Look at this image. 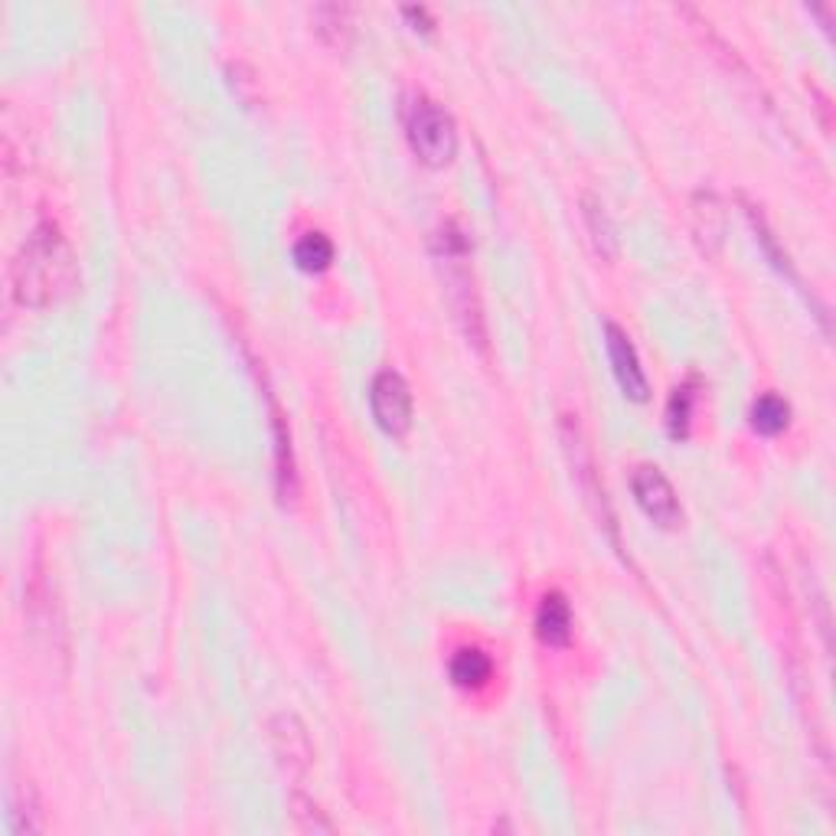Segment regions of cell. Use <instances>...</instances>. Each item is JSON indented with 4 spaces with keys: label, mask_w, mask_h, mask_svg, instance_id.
<instances>
[{
    "label": "cell",
    "mask_w": 836,
    "mask_h": 836,
    "mask_svg": "<svg viewBox=\"0 0 836 836\" xmlns=\"http://www.w3.org/2000/svg\"><path fill=\"white\" fill-rule=\"evenodd\" d=\"M630 490H634L637 507L647 513V520H653V523L663 526V530L680 526L683 507H680V497H676L673 484L663 477L660 467L640 464V467L634 471V477H630Z\"/></svg>",
    "instance_id": "4"
},
{
    "label": "cell",
    "mask_w": 836,
    "mask_h": 836,
    "mask_svg": "<svg viewBox=\"0 0 836 836\" xmlns=\"http://www.w3.org/2000/svg\"><path fill=\"white\" fill-rule=\"evenodd\" d=\"M448 673H451L454 686H461V689H480V686L490 680V673H494V660H490V653H484L480 647H461V650L451 657Z\"/></svg>",
    "instance_id": "8"
},
{
    "label": "cell",
    "mask_w": 836,
    "mask_h": 836,
    "mask_svg": "<svg viewBox=\"0 0 836 836\" xmlns=\"http://www.w3.org/2000/svg\"><path fill=\"white\" fill-rule=\"evenodd\" d=\"M403 121H406V138L409 148L416 151V158L428 167H444L454 161L457 151V128L454 118L428 95H409L406 108H403Z\"/></svg>",
    "instance_id": "2"
},
{
    "label": "cell",
    "mask_w": 836,
    "mask_h": 836,
    "mask_svg": "<svg viewBox=\"0 0 836 836\" xmlns=\"http://www.w3.org/2000/svg\"><path fill=\"white\" fill-rule=\"evenodd\" d=\"M76 255L53 222H39L20 245L10 281H13V298L23 307H46L69 294L76 288Z\"/></svg>",
    "instance_id": "1"
},
{
    "label": "cell",
    "mask_w": 836,
    "mask_h": 836,
    "mask_svg": "<svg viewBox=\"0 0 836 836\" xmlns=\"http://www.w3.org/2000/svg\"><path fill=\"white\" fill-rule=\"evenodd\" d=\"M536 634L549 647H566L572 640V605L562 592H546L536 608Z\"/></svg>",
    "instance_id": "7"
},
{
    "label": "cell",
    "mask_w": 836,
    "mask_h": 836,
    "mask_svg": "<svg viewBox=\"0 0 836 836\" xmlns=\"http://www.w3.org/2000/svg\"><path fill=\"white\" fill-rule=\"evenodd\" d=\"M291 814H294V821H298V827H301L304 834H321V831L330 834V831H334V824H330V821L317 811V804L307 801L304 794H294V811H291Z\"/></svg>",
    "instance_id": "14"
},
{
    "label": "cell",
    "mask_w": 836,
    "mask_h": 836,
    "mask_svg": "<svg viewBox=\"0 0 836 836\" xmlns=\"http://www.w3.org/2000/svg\"><path fill=\"white\" fill-rule=\"evenodd\" d=\"M294 262L301 271H324L334 262V242L324 232H307L294 245Z\"/></svg>",
    "instance_id": "11"
},
{
    "label": "cell",
    "mask_w": 836,
    "mask_h": 836,
    "mask_svg": "<svg viewBox=\"0 0 836 836\" xmlns=\"http://www.w3.org/2000/svg\"><path fill=\"white\" fill-rule=\"evenodd\" d=\"M268 745H271V755L278 758V765L294 778L307 775V768L314 765L311 735L294 712H278L268 719Z\"/></svg>",
    "instance_id": "5"
},
{
    "label": "cell",
    "mask_w": 836,
    "mask_h": 836,
    "mask_svg": "<svg viewBox=\"0 0 836 836\" xmlns=\"http://www.w3.org/2000/svg\"><path fill=\"white\" fill-rule=\"evenodd\" d=\"M693 403H696V393L693 386H676L670 403H666V431L673 438H686L689 434V421H693Z\"/></svg>",
    "instance_id": "13"
},
{
    "label": "cell",
    "mask_w": 836,
    "mask_h": 836,
    "mask_svg": "<svg viewBox=\"0 0 836 836\" xmlns=\"http://www.w3.org/2000/svg\"><path fill=\"white\" fill-rule=\"evenodd\" d=\"M605 344H608L612 370H615V376H618L625 396L627 399H634V403H643L647 393H650V386H647V373H643V367H640V357H637L630 337H627L618 324L608 321V324H605Z\"/></svg>",
    "instance_id": "6"
},
{
    "label": "cell",
    "mask_w": 836,
    "mask_h": 836,
    "mask_svg": "<svg viewBox=\"0 0 836 836\" xmlns=\"http://www.w3.org/2000/svg\"><path fill=\"white\" fill-rule=\"evenodd\" d=\"M403 13H406L413 23H421V30H425V33L431 30V16H428V10H425V7H406Z\"/></svg>",
    "instance_id": "15"
},
{
    "label": "cell",
    "mask_w": 836,
    "mask_h": 836,
    "mask_svg": "<svg viewBox=\"0 0 836 836\" xmlns=\"http://www.w3.org/2000/svg\"><path fill=\"white\" fill-rule=\"evenodd\" d=\"M314 20H317V33L334 43V46H347L350 39V7H340V3H324L314 10Z\"/></svg>",
    "instance_id": "12"
},
{
    "label": "cell",
    "mask_w": 836,
    "mask_h": 836,
    "mask_svg": "<svg viewBox=\"0 0 836 836\" xmlns=\"http://www.w3.org/2000/svg\"><path fill=\"white\" fill-rule=\"evenodd\" d=\"M370 409H373L376 425L393 438H403L413 428V390L403 380V373H396V370L376 373V380L370 386Z\"/></svg>",
    "instance_id": "3"
},
{
    "label": "cell",
    "mask_w": 836,
    "mask_h": 836,
    "mask_svg": "<svg viewBox=\"0 0 836 836\" xmlns=\"http://www.w3.org/2000/svg\"><path fill=\"white\" fill-rule=\"evenodd\" d=\"M788 421H791V406L781 396L765 393V396L755 399V406H752V428L758 434H768V438L781 434L788 428Z\"/></svg>",
    "instance_id": "10"
},
{
    "label": "cell",
    "mask_w": 836,
    "mask_h": 836,
    "mask_svg": "<svg viewBox=\"0 0 836 836\" xmlns=\"http://www.w3.org/2000/svg\"><path fill=\"white\" fill-rule=\"evenodd\" d=\"M582 216H585V225H589V232H592L595 252H599L602 258H615V252H618V232H615V222H612L605 204H602L599 197L585 194V200H582Z\"/></svg>",
    "instance_id": "9"
}]
</instances>
